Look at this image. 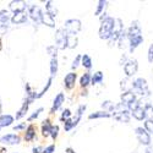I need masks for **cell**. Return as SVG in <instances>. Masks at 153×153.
<instances>
[{
    "label": "cell",
    "mask_w": 153,
    "mask_h": 153,
    "mask_svg": "<svg viewBox=\"0 0 153 153\" xmlns=\"http://www.w3.org/2000/svg\"><path fill=\"white\" fill-rule=\"evenodd\" d=\"M114 22H115V19H113L110 16H104L102 17V25L99 28V37L102 39H108L111 36V31L114 27Z\"/></svg>",
    "instance_id": "6da1fadb"
},
{
    "label": "cell",
    "mask_w": 153,
    "mask_h": 153,
    "mask_svg": "<svg viewBox=\"0 0 153 153\" xmlns=\"http://www.w3.org/2000/svg\"><path fill=\"white\" fill-rule=\"evenodd\" d=\"M114 118L119 121H123V123H129L130 120V115H129V110L125 109V105L124 103H119L117 105H114Z\"/></svg>",
    "instance_id": "7a4b0ae2"
},
{
    "label": "cell",
    "mask_w": 153,
    "mask_h": 153,
    "mask_svg": "<svg viewBox=\"0 0 153 153\" xmlns=\"http://www.w3.org/2000/svg\"><path fill=\"white\" fill-rule=\"evenodd\" d=\"M123 33V22L120 19H115V22H114V27H113V31H111V36L109 38V42L110 44H113V42H117L120 36Z\"/></svg>",
    "instance_id": "3957f363"
},
{
    "label": "cell",
    "mask_w": 153,
    "mask_h": 153,
    "mask_svg": "<svg viewBox=\"0 0 153 153\" xmlns=\"http://www.w3.org/2000/svg\"><path fill=\"white\" fill-rule=\"evenodd\" d=\"M65 30L69 36H75L80 30H81V22L79 20H68L65 22Z\"/></svg>",
    "instance_id": "277c9868"
},
{
    "label": "cell",
    "mask_w": 153,
    "mask_h": 153,
    "mask_svg": "<svg viewBox=\"0 0 153 153\" xmlns=\"http://www.w3.org/2000/svg\"><path fill=\"white\" fill-rule=\"evenodd\" d=\"M132 88L137 92V93H140V94H147V92H148V88H147V82H146V80H143V79H137V80H135L134 82H132Z\"/></svg>",
    "instance_id": "5b68a950"
},
{
    "label": "cell",
    "mask_w": 153,
    "mask_h": 153,
    "mask_svg": "<svg viewBox=\"0 0 153 153\" xmlns=\"http://www.w3.org/2000/svg\"><path fill=\"white\" fill-rule=\"evenodd\" d=\"M55 41H56V44H58L59 49H65L66 41H68V34H66L65 30H62V28L58 30L56 36H55Z\"/></svg>",
    "instance_id": "8992f818"
},
{
    "label": "cell",
    "mask_w": 153,
    "mask_h": 153,
    "mask_svg": "<svg viewBox=\"0 0 153 153\" xmlns=\"http://www.w3.org/2000/svg\"><path fill=\"white\" fill-rule=\"evenodd\" d=\"M135 131H136V135L140 140V142H141L142 145L148 146L151 143V137H149V134L147 132L146 129H143V127H137Z\"/></svg>",
    "instance_id": "52a82bcc"
},
{
    "label": "cell",
    "mask_w": 153,
    "mask_h": 153,
    "mask_svg": "<svg viewBox=\"0 0 153 153\" xmlns=\"http://www.w3.org/2000/svg\"><path fill=\"white\" fill-rule=\"evenodd\" d=\"M137 69H138V64H137V60H129L126 64H125V66H124V70H125V74L129 76H132L137 72Z\"/></svg>",
    "instance_id": "ba28073f"
},
{
    "label": "cell",
    "mask_w": 153,
    "mask_h": 153,
    "mask_svg": "<svg viewBox=\"0 0 153 153\" xmlns=\"http://www.w3.org/2000/svg\"><path fill=\"white\" fill-rule=\"evenodd\" d=\"M126 34H127V38H129V41L132 39V38H136V37H140V36H141V28H140L137 21L132 22V25L130 26V28L127 30Z\"/></svg>",
    "instance_id": "9c48e42d"
},
{
    "label": "cell",
    "mask_w": 153,
    "mask_h": 153,
    "mask_svg": "<svg viewBox=\"0 0 153 153\" xmlns=\"http://www.w3.org/2000/svg\"><path fill=\"white\" fill-rule=\"evenodd\" d=\"M76 77H77V75H76L75 72H70V74H68L65 76V80H64V82H65V87L68 88V90H71V88L75 86Z\"/></svg>",
    "instance_id": "30bf717a"
},
{
    "label": "cell",
    "mask_w": 153,
    "mask_h": 153,
    "mask_svg": "<svg viewBox=\"0 0 153 153\" xmlns=\"http://www.w3.org/2000/svg\"><path fill=\"white\" fill-rule=\"evenodd\" d=\"M121 100H123L124 104L129 105V104L132 103V102L136 100V96H135V93L131 92V91H126V92H124V93L121 94Z\"/></svg>",
    "instance_id": "8fae6325"
},
{
    "label": "cell",
    "mask_w": 153,
    "mask_h": 153,
    "mask_svg": "<svg viewBox=\"0 0 153 153\" xmlns=\"http://www.w3.org/2000/svg\"><path fill=\"white\" fill-rule=\"evenodd\" d=\"M81 115H82V114L77 113V115H76L75 119H69V120H66V121H65V126H64L65 131H70L72 127H75L76 125H77L79 121H80V119H81Z\"/></svg>",
    "instance_id": "7c38bea8"
},
{
    "label": "cell",
    "mask_w": 153,
    "mask_h": 153,
    "mask_svg": "<svg viewBox=\"0 0 153 153\" xmlns=\"http://www.w3.org/2000/svg\"><path fill=\"white\" fill-rule=\"evenodd\" d=\"M132 115H134V118L137 119V120H143V119L147 118L146 110H145V108H142V107H138L137 109H135V110L132 111Z\"/></svg>",
    "instance_id": "4fadbf2b"
},
{
    "label": "cell",
    "mask_w": 153,
    "mask_h": 153,
    "mask_svg": "<svg viewBox=\"0 0 153 153\" xmlns=\"http://www.w3.org/2000/svg\"><path fill=\"white\" fill-rule=\"evenodd\" d=\"M19 141H20V138L16 135H7V136H4L1 138V142H4V143H11V145L19 143Z\"/></svg>",
    "instance_id": "5bb4252c"
},
{
    "label": "cell",
    "mask_w": 153,
    "mask_h": 153,
    "mask_svg": "<svg viewBox=\"0 0 153 153\" xmlns=\"http://www.w3.org/2000/svg\"><path fill=\"white\" fill-rule=\"evenodd\" d=\"M62 102H64V94L62 93H59L56 96L55 100H54V104H53V108H52V110H50V113H54L55 110H58L60 108V105L62 104Z\"/></svg>",
    "instance_id": "9a60e30c"
},
{
    "label": "cell",
    "mask_w": 153,
    "mask_h": 153,
    "mask_svg": "<svg viewBox=\"0 0 153 153\" xmlns=\"http://www.w3.org/2000/svg\"><path fill=\"white\" fill-rule=\"evenodd\" d=\"M129 42H130V52H134V49L137 48L140 44L143 42V38H142V36H140V37L132 38V39H130Z\"/></svg>",
    "instance_id": "2e32d148"
},
{
    "label": "cell",
    "mask_w": 153,
    "mask_h": 153,
    "mask_svg": "<svg viewBox=\"0 0 153 153\" xmlns=\"http://www.w3.org/2000/svg\"><path fill=\"white\" fill-rule=\"evenodd\" d=\"M91 75H90V72H85L83 75H82V77H81V80H80V83H81V87H87L88 85L91 83Z\"/></svg>",
    "instance_id": "e0dca14e"
},
{
    "label": "cell",
    "mask_w": 153,
    "mask_h": 153,
    "mask_svg": "<svg viewBox=\"0 0 153 153\" xmlns=\"http://www.w3.org/2000/svg\"><path fill=\"white\" fill-rule=\"evenodd\" d=\"M31 15H32L33 20L39 21V19L42 17V12H41L39 7H38V6H32V9H31Z\"/></svg>",
    "instance_id": "ac0fdd59"
},
{
    "label": "cell",
    "mask_w": 153,
    "mask_h": 153,
    "mask_svg": "<svg viewBox=\"0 0 153 153\" xmlns=\"http://www.w3.org/2000/svg\"><path fill=\"white\" fill-rule=\"evenodd\" d=\"M41 19H42V21H43L45 25H48V26H50V27L54 26V20H53L52 16L48 14V12H47V14H42V17H41Z\"/></svg>",
    "instance_id": "d6986e66"
},
{
    "label": "cell",
    "mask_w": 153,
    "mask_h": 153,
    "mask_svg": "<svg viewBox=\"0 0 153 153\" xmlns=\"http://www.w3.org/2000/svg\"><path fill=\"white\" fill-rule=\"evenodd\" d=\"M81 60H82V65H83L86 69H91V68H92V60H91L90 55H87V54L82 55V56H81Z\"/></svg>",
    "instance_id": "ffe728a7"
},
{
    "label": "cell",
    "mask_w": 153,
    "mask_h": 153,
    "mask_svg": "<svg viewBox=\"0 0 153 153\" xmlns=\"http://www.w3.org/2000/svg\"><path fill=\"white\" fill-rule=\"evenodd\" d=\"M50 130H52V125H50L49 120H44L43 121V126H42V132L44 136L50 135Z\"/></svg>",
    "instance_id": "44dd1931"
},
{
    "label": "cell",
    "mask_w": 153,
    "mask_h": 153,
    "mask_svg": "<svg viewBox=\"0 0 153 153\" xmlns=\"http://www.w3.org/2000/svg\"><path fill=\"white\" fill-rule=\"evenodd\" d=\"M110 114L107 113V111H97V113H93V114H90V119H97V118H109Z\"/></svg>",
    "instance_id": "7402d4cb"
},
{
    "label": "cell",
    "mask_w": 153,
    "mask_h": 153,
    "mask_svg": "<svg viewBox=\"0 0 153 153\" xmlns=\"http://www.w3.org/2000/svg\"><path fill=\"white\" fill-rule=\"evenodd\" d=\"M34 130H36V126L34 125H31L28 129H27V132H26V136H25V138L27 140V141H31V140L36 136V132H34Z\"/></svg>",
    "instance_id": "603a6c76"
},
{
    "label": "cell",
    "mask_w": 153,
    "mask_h": 153,
    "mask_svg": "<svg viewBox=\"0 0 153 153\" xmlns=\"http://www.w3.org/2000/svg\"><path fill=\"white\" fill-rule=\"evenodd\" d=\"M77 45V38L75 36H68V41H66V47L70 48H75Z\"/></svg>",
    "instance_id": "cb8c5ba5"
},
{
    "label": "cell",
    "mask_w": 153,
    "mask_h": 153,
    "mask_svg": "<svg viewBox=\"0 0 153 153\" xmlns=\"http://www.w3.org/2000/svg\"><path fill=\"white\" fill-rule=\"evenodd\" d=\"M102 80H103V74H102L100 71L96 72L93 76H92V79H91V83L92 85H96L98 82H102Z\"/></svg>",
    "instance_id": "d4e9b609"
},
{
    "label": "cell",
    "mask_w": 153,
    "mask_h": 153,
    "mask_svg": "<svg viewBox=\"0 0 153 153\" xmlns=\"http://www.w3.org/2000/svg\"><path fill=\"white\" fill-rule=\"evenodd\" d=\"M47 11H48V14L52 16V17H55V16H56V12H58L56 9L53 6V4L50 3V1L47 3Z\"/></svg>",
    "instance_id": "484cf974"
},
{
    "label": "cell",
    "mask_w": 153,
    "mask_h": 153,
    "mask_svg": "<svg viewBox=\"0 0 153 153\" xmlns=\"http://www.w3.org/2000/svg\"><path fill=\"white\" fill-rule=\"evenodd\" d=\"M12 117H10V115H5V117H3L1 119H0V126H6V125H10L11 123H12Z\"/></svg>",
    "instance_id": "4316f807"
},
{
    "label": "cell",
    "mask_w": 153,
    "mask_h": 153,
    "mask_svg": "<svg viewBox=\"0 0 153 153\" xmlns=\"http://www.w3.org/2000/svg\"><path fill=\"white\" fill-rule=\"evenodd\" d=\"M56 71H58V60H56V58H53L52 62H50V72L54 76L56 74Z\"/></svg>",
    "instance_id": "83f0119b"
},
{
    "label": "cell",
    "mask_w": 153,
    "mask_h": 153,
    "mask_svg": "<svg viewBox=\"0 0 153 153\" xmlns=\"http://www.w3.org/2000/svg\"><path fill=\"white\" fill-rule=\"evenodd\" d=\"M12 21L14 22H23V21H26V15H25L23 12H20L19 15H16L14 19H12Z\"/></svg>",
    "instance_id": "f1b7e54d"
},
{
    "label": "cell",
    "mask_w": 153,
    "mask_h": 153,
    "mask_svg": "<svg viewBox=\"0 0 153 153\" xmlns=\"http://www.w3.org/2000/svg\"><path fill=\"white\" fill-rule=\"evenodd\" d=\"M145 129L149 132H153V120L152 119H147L145 123Z\"/></svg>",
    "instance_id": "f546056e"
},
{
    "label": "cell",
    "mask_w": 153,
    "mask_h": 153,
    "mask_svg": "<svg viewBox=\"0 0 153 153\" xmlns=\"http://www.w3.org/2000/svg\"><path fill=\"white\" fill-rule=\"evenodd\" d=\"M105 5H107V1H104V0H100V1L98 3V9H97V11H96V15H100L102 10L105 7Z\"/></svg>",
    "instance_id": "4dcf8cb0"
},
{
    "label": "cell",
    "mask_w": 153,
    "mask_h": 153,
    "mask_svg": "<svg viewBox=\"0 0 153 153\" xmlns=\"http://www.w3.org/2000/svg\"><path fill=\"white\" fill-rule=\"evenodd\" d=\"M58 132H59V126L55 125V126H52V130H50V135H52V137L55 140L56 136H58Z\"/></svg>",
    "instance_id": "1f68e13d"
},
{
    "label": "cell",
    "mask_w": 153,
    "mask_h": 153,
    "mask_svg": "<svg viewBox=\"0 0 153 153\" xmlns=\"http://www.w3.org/2000/svg\"><path fill=\"white\" fill-rule=\"evenodd\" d=\"M71 117V113H70V110L69 109H65L64 110V113H62V115H61V120H69V118Z\"/></svg>",
    "instance_id": "d6a6232c"
},
{
    "label": "cell",
    "mask_w": 153,
    "mask_h": 153,
    "mask_svg": "<svg viewBox=\"0 0 153 153\" xmlns=\"http://www.w3.org/2000/svg\"><path fill=\"white\" fill-rule=\"evenodd\" d=\"M102 107L105 108V109H109V110H113V109H114V104L111 103V102H109V100L103 102V104H102Z\"/></svg>",
    "instance_id": "836d02e7"
},
{
    "label": "cell",
    "mask_w": 153,
    "mask_h": 153,
    "mask_svg": "<svg viewBox=\"0 0 153 153\" xmlns=\"http://www.w3.org/2000/svg\"><path fill=\"white\" fill-rule=\"evenodd\" d=\"M148 61L149 62H153V44L148 49Z\"/></svg>",
    "instance_id": "e575fe53"
},
{
    "label": "cell",
    "mask_w": 153,
    "mask_h": 153,
    "mask_svg": "<svg viewBox=\"0 0 153 153\" xmlns=\"http://www.w3.org/2000/svg\"><path fill=\"white\" fill-rule=\"evenodd\" d=\"M48 52L52 54L53 56L55 55V58H56V48H55V47H49V48H48Z\"/></svg>",
    "instance_id": "d590c367"
},
{
    "label": "cell",
    "mask_w": 153,
    "mask_h": 153,
    "mask_svg": "<svg viewBox=\"0 0 153 153\" xmlns=\"http://www.w3.org/2000/svg\"><path fill=\"white\" fill-rule=\"evenodd\" d=\"M80 60H81V55H77V58H76V59L74 60V62H72V68H74V69L80 64Z\"/></svg>",
    "instance_id": "8d00e7d4"
},
{
    "label": "cell",
    "mask_w": 153,
    "mask_h": 153,
    "mask_svg": "<svg viewBox=\"0 0 153 153\" xmlns=\"http://www.w3.org/2000/svg\"><path fill=\"white\" fill-rule=\"evenodd\" d=\"M54 145H50V146H48L45 149H44V152L43 153H53V151H54Z\"/></svg>",
    "instance_id": "74e56055"
},
{
    "label": "cell",
    "mask_w": 153,
    "mask_h": 153,
    "mask_svg": "<svg viewBox=\"0 0 153 153\" xmlns=\"http://www.w3.org/2000/svg\"><path fill=\"white\" fill-rule=\"evenodd\" d=\"M41 111H43V109H42V108H39V109H38V110L33 114V115H31V117H30V120H33L34 118H37L38 115H39V113H41Z\"/></svg>",
    "instance_id": "f35d334b"
},
{
    "label": "cell",
    "mask_w": 153,
    "mask_h": 153,
    "mask_svg": "<svg viewBox=\"0 0 153 153\" xmlns=\"http://www.w3.org/2000/svg\"><path fill=\"white\" fill-rule=\"evenodd\" d=\"M65 153H75V152H74V151H72V149H71V148H68V149H66V152H65Z\"/></svg>",
    "instance_id": "ab89813d"
},
{
    "label": "cell",
    "mask_w": 153,
    "mask_h": 153,
    "mask_svg": "<svg viewBox=\"0 0 153 153\" xmlns=\"http://www.w3.org/2000/svg\"><path fill=\"white\" fill-rule=\"evenodd\" d=\"M33 153H39V148H34L33 149Z\"/></svg>",
    "instance_id": "60d3db41"
},
{
    "label": "cell",
    "mask_w": 153,
    "mask_h": 153,
    "mask_svg": "<svg viewBox=\"0 0 153 153\" xmlns=\"http://www.w3.org/2000/svg\"><path fill=\"white\" fill-rule=\"evenodd\" d=\"M0 153H6V149H4V148H0Z\"/></svg>",
    "instance_id": "b9f144b4"
},
{
    "label": "cell",
    "mask_w": 153,
    "mask_h": 153,
    "mask_svg": "<svg viewBox=\"0 0 153 153\" xmlns=\"http://www.w3.org/2000/svg\"><path fill=\"white\" fill-rule=\"evenodd\" d=\"M146 153H151V151H149V149H147V151H146Z\"/></svg>",
    "instance_id": "7bdbcfd3"
}]
</instances>
